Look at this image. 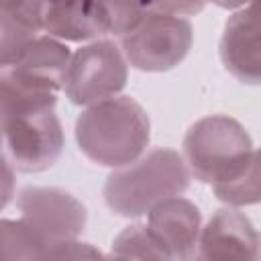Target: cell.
Listing matches in <instances>:
<instances>
[{"mask_svg": "<svg viewBox=\"0 0 261 261\" xmlns=\"http://www.w3.org/2000/svg\"><path fill=\"white\" fill-rule=\"evenodd\" d=\"M0 151H2V130H0Z\"/></svg>", "mask_w": 261, "mask_h": 261, "instance_id": "obj_19", "label": "cell"}, {"mask_svg": "<svg viewBox=\"0 0 261 261\" xmlns=\"http://www.w3.org/2000/svg\"><path fill=\"white\" fill-rule=\"evenodd\" d=\"M20 218L49 245L77 241L88 222L86 206L69 192L53 186H27L16 196Z\"/></svg>", "mask_w": 261, "mask_h": 261, "instance_id": "obj_7", "label": "cell"}, {"mask_svg": "<svg viewBox=\"0 0 261 261\" xmlns=\"http://www.w3.org/2000/svg\"><path fill=\"white\" fill-rule=\"evenodd\" d=\"M43 31L57 41L94 43L112 35L108 2H45Z\"/></svg>", "mask_w": 261, "mask_h": 261, "instance_id": "obj_10", "label": "cell"}, {"mask_svg": "<svg viewBox=\"0 0 261 261\" xmlns=\"http://www.w3.org/2000/svg\"><path fill=\"white\" fill-rule=\"evenodd\" d=\"M43 4H0V71L14 67L43 31Z\"/></svg>", "mask_w": 261, "mask_h": 261, "instance_id": "obj_12", "label": "cell"}, {"mask_svg": "<svg viewBox=\"0 0 261 261\" xmlns=\"http://www.w3.org/2000/svg\"><path fill=\"white\" fill-rule=\"evenodd\" d=\"M190 261H198V259H194V257H192V259H190Z\"/></svg>", "mask_w": 261, "mask_h": 261, "instance_id": "obj_20", "label": "cell"}, {"mask_svg": "<svg viewBox=\"0 0 261 261\" xmlns=\"http://www.w3.org/2000/svg\"><path fill=\"white\" fill-rule=\"evenodd\" d=\"M49 247L22 218H0V261H45Z\"/></svg>", "mask_w": 261, "mask_h": 261, "instance_id": "obj_14", "label": "cell"}, {"mask_svg": "<svg viewBox=\"0 0 261 261\" xmlns=\"http://www.w3.org/2000/svg\"><path fill=\"white\" fill-rule=\"evenodd\" d=\"M194 27L188 18L159 10L149 4L143 20L120 37L126 63L139 71H169L190 53Z\"/></svg>", "mask_w": 261, "mask_h": 261, "instance_id": "obj_4", "label": "cell"}, {"mask_svg": "<svg viewBox=\"0 0 261 261\" xmlns=\"http://www.w3.org/2000/svg\"><path fill=\"white\" fill-rule=\"evenodd\" d=\"M147 226L177 261H190L202 230V212L192 200L173 196L161 200L147 212Z\"/></svg>", "mask_w": 261, "mask_h": 261, "instance_id": "obj_11", "label": "cell"}, {"mask_svg": "<svg viewBox=\"0 0 261 261\" xmlns=\"http://www.w3.org/2000/svg\"><path fill=\"white\" fill-rule=\"evenodd\" d=\"M128 63L120 47L110 41H94L71 53L63 92L65 98L75 106H90L100 100L118 96L126 86Z\"/></svg>", "mask_w": 261, "mask_h": 261, "instance_id": "obj_5", "label": "cell"}, {"mask_svg": "<svg viewBox=\"0 0 261 261\" xmlns=\"http://www.w3.org/2000/svg\"><path fill=\"white\" fill-rule=\"evenodd\" d=\"M69 59H71V51L65 43H61L53 37H47V35H39L35 39V43L29 47V51L24 53V57L14 67L51 84V86H57L61 90Z\"/></svg>", "mask_w": 261, "mask_h": 261, "instance_id": "obj_13", "label": "cell"}, {"mask_svg": "<svg viewBox=\"0 0 261 261\" xmlns=\"http://www.w3.org/2000/svg\"><path fill=\"white\" fill-rule=\"evenodd\" d=\"M110 253L126 261H177L173 253L155 237V232L141 222L124 226L114 237Z\"/></svg>", "mask_w": 261, "mask_h": 261, "instance_id": "obj_15", "label": "cell"}, {"mask_svg": "<svg viewBox=\"0 0 261 261\" xmlns=\"http://www.w3.org/2000/svg\"><path fill=\"white\" fill-rule=\"evenodd\" d=\"M16 190V175L14 167L6 159V155L0 151V212L12 202Z\"/></svg>", "mask_w": 261, "mask_h": 261, "instance_id": "obj_17", "label": "cell"}, {"mask_svg": "<svg viewBox=\"0 0 261 261\" xmlns=\"http://www.w3.org/2000/svg\"><path fill=\"white\" fill-rule=\"evenodd\" d=\"M194 259L259 261V232L239 208H218L200 230Z\"/></svg>", "mask_w": 261, "mask_h": 261, "instance_id": "obj_8", "label": "cell"}, {"mask_svg": "<svg viewBox=\"0 0 261 261\" xmlns=\"http://www.w3.org/2000/svg\"><path fill=\"white\" fill-rule=\"evenodd\" d=\"M190 171L179 151L157 147L130 165L114 169L104 181L106 206L124 218L145 216L161 200L181 196L190 188Z\"/></svg>", "mask_w": 261, "mask_h": 261, "instance_id": "obj_3", "label": "cell"}, {"mask_svg": "<svg viewBox=\"0 0 261 261\" xmlns=\"http://www.w3.org/2000/svg\"><path fill=\"white\" fill-rule=\"evenodd\" d=\"M224 69L241 84L257 86L261 80L259 27L255 4H245L228 16L218 43Z\"/></svg>", "mask_w": 261, "mask_h": 261, "instance_id": "obj_9", "label": "cell"}, {"mask_svg": "<svg viewBox=\"0 0 261 261\" xmlns=\"http://www.w3.org/2000/svg\"><path fill=\"white\" fill-rule=\"evenodd\" d=\"M45 261H106V255L92 243L65 241L51 245Z\"/></svg>", "mask_w": 261, "mask_h": 261, "instance_id": "obj_16", "label": "cell"}, {"mask_svg": "<svg viewBox=\"0 0 261 261\" xmlns=\"http://www.w3.org/2000/svg\"><path fill=\"white\" fill-rule=\"evenodd\" d=\"M149 139V114L133 96H112L90 104L75 120L80 151L102 167L130 165L145 153Z\"/></svg>", "mask_w": 261, "mask_h": 261, "instance_id": "obj_2", "label": "cell"}, {"mask_svg": "<svg viewBox=\"0 0 261 261\" xmlns=\"http://www.w3.org/2000/svg\"><path fill=\"white\" fill-rule=\"evenodd\" d=\"M106 261H126V259H122V257H118V255H106Z\"/></svg>", "mask_w": 261, "mask_h": 261, "instance_id": "obj_18", "label": "cell"}, {"mask_svg": "<svg viewBox=\"0 0 261 261\" xmlns=\"http://www.w3.org/2000/svg\"><path fill=\"white\" fill-rule=\"evenodd\" d=\"M181 157L200 184L230 208L259 202V157L247 128L228 114L198 118L184 135Z\"/></svg>", "mask_w": 261, "mask_h": 261, "instance_id": "obj_1", "label": "cell"}, {"mask_svg": "<svg viewBox=\"0 0 261 261\" xmlns=\"http://www.w3.org/2000/svg\"><path fill=\"white\" fill-rule=\"evenodd\" d=\"M2 147L16 171L39 173L53 167L63 151V126L55 110H39L0 118Z\"/></svg>", "mask_w": 261, "mask_h": 261, "instance_id": "obj_6", "label": "cell"}]
</instances>
